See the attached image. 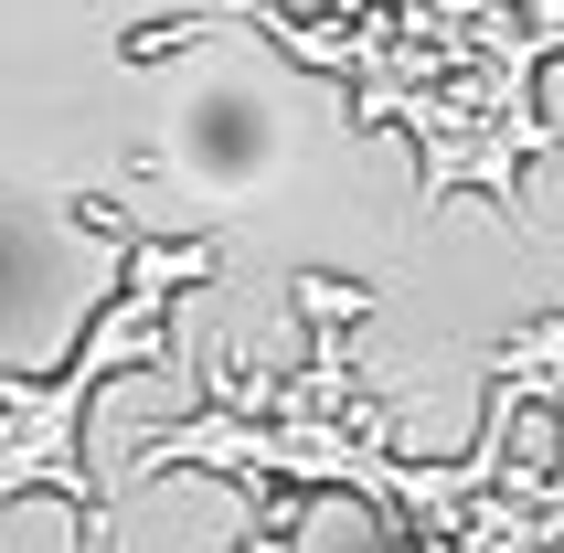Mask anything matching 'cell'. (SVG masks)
<instances>
[{"instance_id":"1","label":"cell","mask_w":564,"mask_h":553,"mask_svg":"<svg viewBox=\"0 0 564 553\" xmlns=\"http://www.w3.org/2000/svg\"><path fill=\"white\" fill-rule=\"evenodd\" d=\"M118 246H128V288L86 319L75 362H64L54 383L0 372V500H11V490H64L86 543H107V490H96L75 426H86V404H96L107 372L160 362V308H171V288H182V276H214V246H139L128 224H118Z\"/></svg>"}]
</instances>
